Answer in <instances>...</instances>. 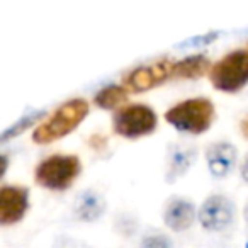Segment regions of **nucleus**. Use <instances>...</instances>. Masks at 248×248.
Here are the masks:
<instances>
[{"label":"nucleus","instance_id":"nucleus-1","mask_svg":"<svg viewBox=\"0 0 248 248\" xmlns=\"http://www.w3.org/2000/svg\"><path fill=\"white\" fill-rule=\"evenodd\" d=\"M89 104L85 99H72L62 104L46 121H43L32 133V140L38 145H48L63 138L85 119Z\"/></svg>","mask_w":248,"mask_h":248},{"label":"nucleus","instance_id":"nucleus-2","mask_svg":"<svg viewBox=\"0 0 248 248\" xmlns=\"http://www.w3.org/2000/svg\"><path fill=\"white\" fill-rule=\"evenodd\" d=\"M165 119L179 131L201 135V133L207 131L213 124L214 106L206 97L187 99L167 110Z\"/></svg>","mask_w":248,"mask_h":248},{"label":"nucleus","instance_id":"nucleus-3","mask_svg":"<svg viewBox=\"0 0 248 248\" xmlns=\"http://www.w3.org/2000/svg\"><path fill=\"white\" fill-rule=\"evenodd\" d=\"M82 165L75 155H51L45 158L34 172L38 186L49 190H65L78 177Z\"/></svg>","mask_w":248,"mask_h":248},{"label":"nucleus","instance_id":"nucleus-4","mask_svg":"<svg viewBox=\"0 0 248 248\" xmlns=\"http://www.w3.org/2000/svg\"><path fill=\"white\" fill-rule=\"evenodd\" d=\"M209 78L214 89L238 92L248 83V49H234L211 68Z\"/></svg>","mask_w":248,"mask_h":248},{"label":"nucleus","instance_id":"nucleus-5","mask_svg":"<svg viewBox=\"0 0 248 248\" xmlns=\"http://www.w3.org/2000/svg\"><path fill=\"white\" fill-rule=\"evenodd\" d=\"M112 128L117 135L135 140L150 135L156 128V114L145 104H129L114 112Z\"/></svg>","mask_w":248,"mask_h":248},{"label":"nucleus","instance_id":"nucleus-6","mask_svg":"<svg viewBox=\"0 0 248 248\" xmlns=\"http://www.w3.org/2000/svg\"><path fill=\"white\" fill-rule=\"evenodd\" d=\"M173 63L170 60H160L152 65H143L138 68L131 70L128 75L124 77V85L128 90L133 92H145L153 87L165 82L169 77H172Z\"/></svg>","mask_w":248,"mask_h":248},{"label":"nucleus","instance_id":"nucleus-7","mask_svg":"<svg viewBox=\"0 0 248 248\" xmlns=\"http://www.w3.org/2000/svg\"><path fill=\"white\" fill-rule=\"evenodd\" d=\"M234 217V204L226 196L207 197L199 209V221L202 228L209 231H223L233 223Z\"/></svg>","mask_w":248,"mask_h":248},{"label":"nucleus","instance_id":"nucleus-8","mask_svg":"<svg viewBox=\"0 0 248 248\" xmlns=\"http://www.w3.org/2000/svg\"><path fill=\"white\" fill-rule=\"evenodd\" d=\"M29 209V189L19 186H4L0 189V224H14L24 217Z\"/></svg>","mask_w":248,"mask_h":248},{"label":"nucleus","instance_id":"nucleus-9","mask_svg":"<svg viewBox=\"0 0 248 248\" xmlns=\"http://www.w3.org/2000/svg\"><path fill=\"white\" fill-rule=\"evenodd\" d=\"M207 165L214 177L223 179L233 170L234 163L238 158V150L234 145L226 141L213 143L206 152Z\"/></svg>","mask_w":248,"mask_h":248},{"label":"nucleus","instance_id":"nucleus-10","mask_svg":"<svg viewBox=\"0 0 248 248\" xmlns=\"http://www.w3.org/2000/svg\"><path fill=\"white\" fill-rule=\"evenodd\" d=\"M165 224L173 231H186L192 226L196 219V209L190 201L186 199H172L163 213Z\"/></svg>","mask_w":248,"mask_h":248},{"label":"nucleus","instance_id":"nucleus-11","mask_svg":"<svg viewBox=\"0 0 248 248\" xmlns=\"http://www.w3.org/2000/svg\"><path fill=\"white\" fill-rule=\"evenodd\" d=\"M197 158V148L190 145H182V143H177V145L170 146L169 153V170H167V180L173 182L175 179L182 177L190 167L194 165Z\"/></svg>","mask_w":248,"mask_h":248},{"label":"nucleus","instance_id":"nucleus-12","mask_svg":"<svg viewBox=\"0 0 248 248\" xmlns=\"http://www.w3.org/2000/svg\"><path fill=\"white\" fill-rule=\"evenodd\" d=\"M106 209V201L102 199L99 192L89 189L77 197L75 213L78 219L82 221H97L104 214Z\"/></svg>","mask_w":248,"mask_h":248},{"label":"nucleus","instance_id":"nucleus-13","mask_svg":"<svg viewBox=\"0 0 248 248\" xmlns=\"http://www.w3.org/2000/svg\"><path fill=\"white\" fill-rule=\"evenodd\" d=\"M209 68H213V66H211V62L207 56L194 55L173 63L172 77L173 78H199V77L206 75V72Z\"/></svg>","mask_w":248,"mask_h":248},{"label":"nucleus","instance_id":"nucleus-14","mask_svg":"<svg viewBox=\"0 0 248 248\" xmlns=\"http://www.w3.org/2000/svg\"><path fill=\"white\" fill-rule=\"evenodd\" d=\"M126 100H128V89L123 85H107L93 97V102L102 109H114V107L119 109L121 104Z\"/></svg>","mask_w":248,"mask_h":248},{"label":"nucleus","instance_id":"nucleus-15","mask_svg":"<svg viewBox=\"0 0 248 248\" xmlns=\"http://www.w3.org/2000/svg\"><path fill=\"white\" fill-rule=\"evenodd\" d=\"M43 117V112H36V114H32V116H29V117H26V119H22L21 123L17 124V126H12L11 129H7V131L4 133V136H2V141H7L9 138H12V136H17L21 131H24L26 128H29L34 121H38V119H41Z\"/></svg>","mask_w":248,"mask_h":248},{"label":"nucleus","instance_id":"nucleus-16","mask_svg":"<svg viewBox=\"0 0 248 248\" xmlns=\"http://www.w3.org/2000/svg\"><path fill=\"white\" fill-rule=\"evenodd\" d=\"M141 248H172V241L165 234H150L141 241Z\"/></svg>","mask_w":248,"mask_h":248},{"label":"nucleus","instance_id":"nucleus-17","mask_svg":"<svg viewBox=\"0 0 248 248\" xmlns=\"http://www.w3.org/2000/svg\"><path fill=\"white\" fill-rule=\"evenodd\" d=\"M241 177H243V180L248 182V155H247V158L243 160V163H241Z\"/></svg>","mask_w":248,"mask_h":248},{"label":"nucleus","instance_id":"nucleus-18","mask_svg":"<svg viewBox=\"0 0 248 248\" xmlns=\"http://www.w3.org/2000/svg\"><path fill=\"white\" fill-rule=\"evenodd\" d=\"M241 133H243L245 138H248V117L241 121Z\"/></svg>","mask_w":248,"mask_h":248},{"label":"nucleus","instance_id":"nucleus-19","mask_svg":"<svg viewBox=\"0 0 248 248\" xmlns=\"http://www.w3.org/2000/svg\"><path fill=\"white\" fill-rule=\"evenodd\" d=\"M245 217H247V223H248V207H247V211H245Z\"/></svg>","mask_w":248,"mask_h":248}]
</instances>
